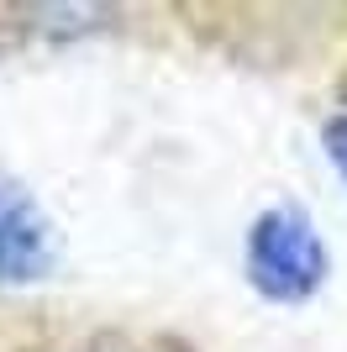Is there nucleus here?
<instances>
[{
  "label": "nucleus",
  "mask_w": 347,
  "mask_h": 352,
  "mask_svg": "<svg viewBox=\"0 0 347 352\" xmlns=\"http://www.w3.org/2000/svg\"><path fill=\"white\" fill-rule=\"evenodd\" d=\"M247 274L269 300H305L326 274L316 232L295 210H269L247 232Z\"/></svg>",
  "instance_id": "obj_1"
},
{
  "label": "nucleus",
  "mask_w": 347,
  "mask_h": 352,
  "mask_svg": "<svg viewBox=\"0 0 347 352\" xmlns=\"http://www.w3.org/2000/svg\"><path fill=\"white\" fill-rule=\"evenodd\" d=\"M85 352H143V347H132V342H111V337H105V342H90Z\"/></svg>",
  "instance_id": "obj_4"
},
{
  "label": "nucleus",
  "mask_w": 347,
  "mask_h": 352,
  "mask_svg": "<svg viewBox=\"0 0 347 352\" xmlns=\"http://www.w3.org/2000/svg\"><path fill=\"white\" fill-rule=\"evenodd\" d=\"M48 263V226L27 195L0 179V279H37Z\"/></svg>",
  "instance_id": "obj_2"
},
{
  "label": "nucleus",
  "mask_w": 347,
  "mask_h": 352,
  "mask_svg": "<svg viewBox=\"0 0 347 352\" xmlns=\"http://www.w3.org/2000/svg\"><path fill=\"white\" fill-rule=\"evenodd\" d=\"M326 142H332V158H337V168L347 174V116H337L332 126H326Z\"/></svg>",
  "instance_id": "obj_3"
}]
</instances>
